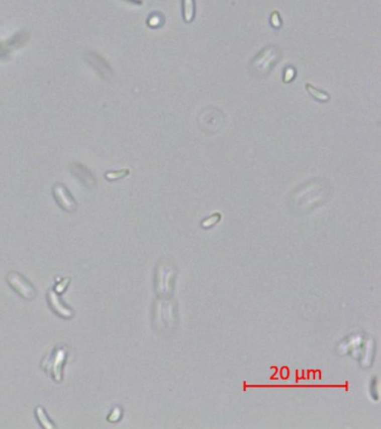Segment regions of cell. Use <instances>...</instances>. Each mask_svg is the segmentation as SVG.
Here are the masks:
<instances>
[{
  "instance_id": "7a4b0ae2",
  "label": "cell",
  "mask_w": 381,
  "mask_h": 429,
  "mask_svg": "<svg viewBox=\"0 0 381 429\" xmlns=\"http://www.w3.org/2000/svg\"><path fill=\"white\" fill-rule=\"evenodd\" d=\"M7 282L12 286L14 291L24 299L32 301V299L36 297V289H35L32 283L24 276H22L21 273L15 271L8 272Z\"/></svg>"
},
{
  "instance_id": "277c9868",
  "label": "cell",
  "mask_w": 381,
  "mask_h": 429,
  "mask_svg": "<svg viewBox=\"0 0 381 429\" xmlns=\"http://www.w3.org/2000/svg\"><path fill=\"white\" fill-rule=\"evenodd\" d=\"M53 194L55 201L57 202L59 207L64 209V211L71 213L76 209V202H75L74 197L71 195V193L67 191V188L65 187L63 184H56V185H54Z\"/></svg>"
},
{
  "instance_id": "3957f363",
  "label": "cell",
  "mask_w": 381,
  "mask_h": 429,
  "mask_svg": "<svg viewBox=\"0 0 381 429\" xmlns=\"http://www.w3.org/2000/svg\"><path fill=\"white\" fill-rule=\"evenodd\" d=\"M280 54L278 53L277 47L269 46L265 48L262 53H259L254 59L253 66L254 69L260 73H267L270 67H273L276 64L277 59L279 58Z\"/></svg>"
},
{
  "instance_id": "6da1fadb",
  "label": "cell",
  "mask_w": 381,
  "mask_h": 429,
  "mask_svg": "<svg viewBox=\"0 0 381 429\" xmlns=\"http://www.w3.org/2000/svg\"><path fill=\"white\" fill-rule=\"evenodd\" d=\"M67 347L61 345L54 350L42 361L41 367L48 376L56 382H61L63 379V366L66 361Z\"/></svg>"
},
{
  "instance_id": "52a82bcc",
  "label": "cell",
  "mask_w": 381,
  "mask_h": 429,
  "mask_svg": "<svg viewBox=\"0 0 381 429\" xmlns=\"http://www.w3.org/2000/svg\"><path fill=\"white\" fill-rule=\"evenodd\" d=\"M86 61L88 62V64L91 66H93L95 69H97V72L100 74V76L105 78L109 77L112 74V69L108 65V63L104 61V59L99 56L97 53H88L86 55Z\"/></svg>"
},
{
  "instance_id": "5b68a950",
  "label": "cell",
  "mask_w": 381,
  "mask_h": 429,
  "mask_svg": "<svg viewBox=\"0 0 381 429\" xmlns=\"http://www.w3.org/2000/svg\"><path fill=\"white\" fill-rule=\"evenodd\" d=\"M47 301H48L49 306H51V308L57 314L58 316L66 318V319H69L74 316V312L71 308L65 305V304L62 302V299L59 298L58 293L55 292L54 289H49L48 291Z\"/></svg>"
},
{
  "instance_id": "8fae6325",
  "label": "cell",
  "mask_w": 381,
  "mask_h": 429,
  "mask_svg": "<svg viewBox=\"0 0 381 429\" xmlns=\"http://www.w3.org/2000/svg\"><path fill=\"white\" fill-rule=\"evenodd\" d=\"M128 174H129L128 169H122V171H119V172L105 173V177H107L109 181H115V179H119V178H122L124 176H127Z\"/></svg>"
},
{
  "instance_id": "5bb4252c",
  "label": "cell",
  "mask_w": 381,
  "mask_h": 429,
  "mask_svg": "<svg viewBox=\"0 0 381 429\" xmlns=\"http://www.w3.org/2000/svg\"><path fill=\"white\" fill-rule=\"evenodd\" d=\"M287 72H288V73H287V77H285V82H290L291 77L294 76V71H293L292 68H289Z\"/></svg>"
},
{
  "instance_id": "8992f818",
  "label": "cell",
  "mask_w": 381,
  "mask_h": 429,
  "mask_svg": "<svg viewBox=\"0 0 381 429\" xmlns=\"http://www.w3.org/2000/svg\"><path fill=\"white\" fill-rule=\"evenodd\" d=\"M71 172L73 175L76 177L79 182H81L83 185L88 188L92 189L95 186V177L93 174L89 172V169L85 167L84 165L79 163H73L71 165Z\"/></svg>"
},
{
  "instance_id": "9c48e42d",
  "label": "cell",
  "mask_w": 381,
  "mask_h": 429,
  "mask_svg": "<svg viewBox=\"0 0 381 429\" xmlns=\"http://www.w3.org/2000/svg\"><path fill=\"white\" fill-rule=\"evenodd\" d=\"M194 18V0H183V19L190 23Z\"/></svg>"
},
{
  "instance_id": "30bf717a",
  "label": "cell",
  "mask_w": 381,
  "mask_h": 429,
  "mask_svg": "<svg viewBox=\"0 0 381 429\" xmlns=\"http://www.w3.org/2000/svg\"><path fill=\"white\" fill-rule=\"evenodd\" d=\"M305 88H307L308 91H309L311 94H312V96H313L315 99L320 100V101H328L329 98H330L327 93L319 91V90H317V89H315L314 87L311 86V84H307V86H305Z\"/></svg>"
},
{
  "instance_id": "7c38bea8",
  "label": "cell",
  "mask_w": 381,
  "mask_h": 429,
  "mask_svg": "<svg viewBox=\"0 0 381 429\" xmlns=\"http://www.w3.org/2000/svg\"><path fill=\"white\" fill-rule=\"evenodd\" d=\"M71 281V279L69 278H66V279H63V280L59 282V283H57L56 285V293H62L65 288H66V286L68 285V282Z\"/></svg>"
},
{
  "instance_id": "ba28073f",
  "label": "cell",
  "mask_w": 381,
  "mask_h": 429,
  "mask_svg": "<svg viewBox=\"0 0 381 429\" xmlns=\"http://www.w3.org/2000/svg\"><path fill=\"white\" fill-rule=\"evenodd\" d=\"M35 415H36L39 423H41L42 427L45 429H54L56 428V426L54 425V423L51 421V419L47 417V413L45 412V409L42 406H38L35 409Z\"/></svg>"
},
{
  "instance_id": "4fadbf2b",
  "label": "cell",
  "mask_w": 381,
  "mask_h": 429,
  "mask_svg": "<svg viewBox=\"0 0 381 429\" xmlns=\"http://www.w3.org/2000/svg\"><path fill=\"white\" fill-rule=\"evenodd\" d=\"M119 411H121V409H120V408H115L114 410L112 411L111 416H109V419H110V420L113 421V422H114V421H117L118 419L120 418V415L118 416V412H119Z\"/></svg>"
}]
</instances>
